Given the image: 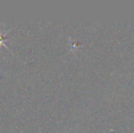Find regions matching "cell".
Instances as JSON below:
<instances>
[{
    "mask_svg": "<svg viewBox=\"0 0 134 133\" xmlns=\"http://www.w3.org/2000/svg\"><path fill=\"white\" fill-rule=\"evenodd\" d=\"M9 32H10V29H8V30H7V31H2L1 29H0V48L1 47H5V48H7L8 49V48H7V34H8Z\"/></svg>",
    "mask_w": 134,
    "mask_h": 133,
    "instance_id": "6da1fadb",
    "label": "cell"
}]
</instances>
